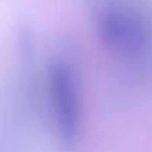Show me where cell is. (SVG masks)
<instances>
[{"label": "cell", "instance_id": "1", "mask_svg": "<svg viewBox=\"0 0 152 152\" xmlns=\"http://www.w3.org/2000/svg\"><path fill=\"white\" fill-rule=\"evenodd\" d=\"M47 95L59 138L64 143H73L81 129V91L77 75L70 63L59 59L48 66Z\"/></svg>", "mask_w": 152, "mask_h": 152}]
</instances>
